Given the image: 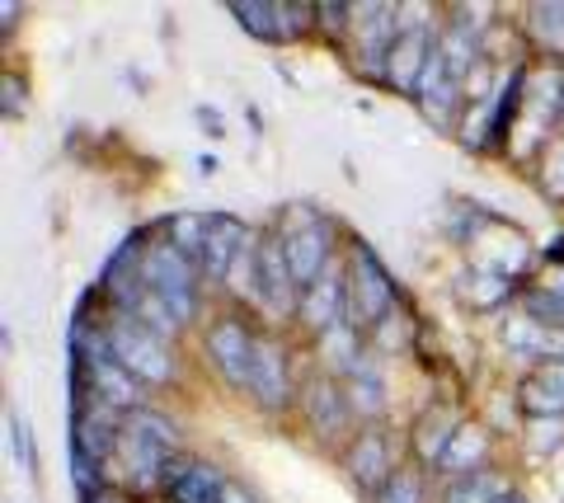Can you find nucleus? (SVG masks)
I'll list each match as a JSON object with an SVG mask.
<instances>
[{
  "label": "nucleus",
  "mask_w": 564,
  "mask_h": 503,
  "mask_svg": "<svg viewBox=\"0 0 564 503\" xmlns=\"http://www.w3.org/2000/svg\"><path fill=\"white\" fill-rule=\"evenodd\" d=\"M198 170L203 175H217V155H198Z\"/></svg>",
  "instance_id": "nucleus-28"
},
{
  "label": "nucleus",
  "mask_w": 564,
  "mask_h": 503,
  "mask_svg": "<svg viewBox=\"0 0 564 503\" xmlns=\"http://www.w3.org/2000/svg\"><path fill=\"white\" fill-rule=\"evenodd\" d=\"M104 335H109L113 358L128 368L147 391H161L180 381V362H174V343H165L161 335H151L141 320L122 316V310L104 306Z\"/></svg>",
  "instance_id": "nucleus-1"
},
{
  "label": "nucleus",
  "mask_w": 564,
  "mask_h": 503,
  "mask_svg": "<svg viewBox=\"0 0 564 503\" xmlns=\"http://www.w3.org/2000/svg\"><path fill=\"white\" fill-rule=\"evenodd\" d=\"M122 424L141 428V433H147V438H155L161 447H170V452H180V424H174L170 414L151 409V405H141V409H132V414H122Z\"/></svg>",
  "instance_id": "nucleus-22"
},
{
  "label": "nucleus",
  "mask_w": 564,
  "mask_h": 503,
  "mask_svg": "<svg viewBox=\"0 0 564 503\" xmlns=\"http://www.w3.org/2000/svg\"><path fill=\"white\" fill-rule=\"evenodd\" d=\"M282 240H288V259H292V273L296 283L311 287L315 277H325V269L334 264V221L329 217H302V221H288L278 227Z\"/></svg>",
  "instance_id": "nucleus-9"
},
{
  "label": "nucleus",
  "mask_w": 564,
  "mask_h": 503,
  "mask_svg": "<svg viewBox=\"0 0 564 503\" xmlns=\"http://www.w3.org/2000/svg\"><path fill=\"white\" fill-rule=\"evenodd\" d=\"M250 236L254 231L245 227L236 212H207V240H203V259H198V273H203L207 287H226L236 254H240V245Z\"/></svg>",
  "instance_id": "nucleus-11"
},
{
  "label": "nucleus",
  "mask_w": 564,
  "mask_h": 503,
  "mask_svg": "<svg viewBox=\"0 0 564 503\" xmlns=\"http://www.w3.org/2000/svg\"><path fill=\"white\" fill-rule=\"evenodd\" d=\"M254 339L259 329L240 316V310H226L217 316L207 329H203V353L212 362V372H217L226 386L245 395V381H250V353H254Z\"/></svg>",
  "instance_id": "nucleus-6"
},
{
  "label": "nucleus",
  "mask_w": 564,
  "mask_h": 503,
  "mask_svg": "<svg viewBox=\"0 0 564 503\" xmlns=\"http://www.w3.org/2000/svg\"><path fill=\"white\" fill-rule=\"evenodd\" d=\"M344 395H348V405H352V419H358V428L362 424H381V414H386V376H381L372 353H362L348 368Z\"/></svg>",
  "instance_id": "nucleus-15"
},
{
  "label": "nucleus",
  "mask_w": 564,
  "mask_h": 503,
  "mask_svg": "<svg viewBox=\"0 0 564 503\" xmlns=\"http://www.w3.org/2000/svg\"><path fill=\"white\" fill-rule=\"evenodd\" d=\"M527 14H532V20H527L532 43L545 47V57H564V6L560 0H551V6H532Z\"/></svg>",
  "instance_id": "nucleus-21"
},
{
  "label": "nucleus",
  "mask_w": 564,
  "mask_h": 503,
  "mask_svg": "<svg viewBox=\"0 0 564 503\" xmlns=\"http://www.w3.org/2000/svg\"><path fill=\"white\" fill-rule=\"evenodd\" d=\"M395 452H391V428H381V424H362L358 433H352V442L344 447V471L348 480L358 484V490H367L377 499V490L386 480L395 475Z\"/></svg>",
  "instance_id": "nucleus-8"
},
{
  "label": "nucleus",
  "mask_w": 564,
  "mask_h": 503,
  "mask_svg": "<svg viewBox=\"0 0 564 503\" xmlns=\"http://www.w3.org/2000/svg\"><path fill=\"white\" fill-rule=\"evenodd\" d=\"M429 52H433V29H404L391 57H386V85H395L400 95H419V76L429 66Z\"/></svg>",
  "instance_id": "nucleus-14"
},
{
  "label": "nucleus",
  "mask_w": 564,
  "mask_h": 503,
  "mask_svg": "<svg viewBox=\"0 0 564 503\" xmlns=\"http://www.w3.org/2000/svg\"><path fill=\"white\" fill-rule=\"evenodd\" d=\"M296 381H292V349L288 339H278L273 329H259L254 353H250V381H245V395L263 409V414H282L296 405Z\"/></svg>",
  "instance_id": "nucleus-4"
},
{
  "label": "nucleus",
  "mask_w": 564,
  "mask_h": 503,
  "mask_svg": "<svg viewBox=\"0 0 564 503\" xmlns=\"http://www.w3.org/2000/svg\"><path fill=\"white\" fill-rule=\"evenodd\" d=\"M541 184L551 188L555 198H564V136H560L551 151H545V161H541Z\"/></svg>",
  "instance_id": "nucleus-25"
},
{
  "label": "nucleus",
  "mask_w": 564,
  "mask_h": 503,
  "mask_svg": "<svg viewBox=\"0 0 564 503\" xmlns=\"http://www.w3.org/2000/svg\"><path fill=\"white\" fill-rule=\"evenodd\" d=\"M165 240L174 250H180L184 259H193L198 264L203 259V240H207V212H174V217H165Z\"/></svg>",
  "instance_id": "nucleus-20"
},
{
  "label": "nucleus",
  "mask_w": 564,
  "mask_h": 503,
  "mask_svg": "<svg viewBox=\"0 0 564 503\" xmlns=\"http://www.w3.org/2000/svg\"><path fill=\"white\" fill-rule=\"evenodd\" d=\"M226 484H231V475H226L217 461L174 457V461H170V471H165V484H161V490L170 494V503H221Z\"/></svg>",
  "instance_id": "nucleus-12"
},
{
  "label": "nucleus",
  "mask_w": 564,
  "mask_h": 503,
  "mask_svg": "<svg viewBox=\"0 0 564 503\" xmlns=\"http://www.w3.org/2000/svg\"><path fill=\"white\" fill-rule=\"evenodd\" d=\"M221 503H259V499H254L250 490H245V484H236V480H231V484H226V494H221Z\"/></svg>",
  "instance_id": "nucleus-27"
},
{
  "label": "nucleus",
  "mask_w": 564,
  "mask_h": 503,
  "mask_svg": "<svg viewBox=\"0 0 564 503\" xmlns=\"http://www.w3.org/2000/svg\"><path fill=\"white\" fill-rule=\"evenodd\" d=\"M527 428H532V438H527V447H532V457H551L555 447L564 442V419H532Z\"/></svg>",
  "instance_id": "nucleus-23"
},
{
  "label": "nucleus",
  "mask_w": 564,
  "mask_h": 503,
  "mask_svg": "<svg viewBox=\"0 0 564 503\" xmlns=\"http://www.w3.org/2000/svg\"><path fill=\"white\" fill-rule=\"evenodd\" d=\"M311 6H278V0H236L231 14L240 20L245 33H254L263 43H292L306 33V20H296V14H306Z\"/></svg>",
  "instance_id": "nucleus-13"
},
{
  "label": "nucleus",
  "mask_w": 564,
  "mask_h": 503,
  "mask_svg": "<svg viewBox=\"0 0 564 503\" xmlns=\"http://www.w3.org/2000/svg\"><path fill=\"white\" fill-rule=\"evenodd\" d=\"M499 503H527V499H522V494H518V490H508V494H503V499H499Z\"/></svg>",
  "instance_id": "nucleus-29"
},
{
  "label": "nucleus",
  "mask_w": 564,
  "mask_h": 503,
  "mask_svg": "<svg viewBox=\"0 0 564 503\" xmlns=\"http://www.w3.org/2000/svg\"><path fill=\"white\" fill-rule=\"evenodd\" d=\"M141 277H147V287L170 306V316L180 320L184 329L198 320V306H203V273L193 259H184L180 250L170 245V240H147V250H141Z\"/></svg>",
  "instance_id": "nucleus-2"
},
{
  "label": "nucleus",
  "mask_w": 564,
  "mask_h": 503,
  "mask_svg": "<svg viewBox=\"0 0 564 503\" xmlns=\"http://www.w3.org/2000/svg\"><path fill=\"white\" fill-rule=\"evenodd\" d=\"M296 320L306 325V335H329L334 325L348 320V269L334 259L325 269V277H315L311 287H302V306H296Z\"/></svg>",
  "instance_id": "nucleus-10"
},
{
  "label": "nucleus",
  "mask_w": 564,
  "mask_h": 503,
  "mask_svg": "<svg viewBox=\"0 0 564 503\" xmlns=\"http://www.w3.org/2000/svg\"><path fill=\"white\" fill-rule=\"evenodd\" d=\"M513 484H508L499 471H470V475H456L443 484V494H437V503H499Z\"/></svg>",
  "instance_id": "nucleus-18"
},
{
  "label": "nucleus",
  "mask_w": 564,
  "mask_h": 503,
  "mask_svg": "<svg viewBox=\"0 0 564 503\" xmlns=\"http://www.w3.org/2000/svg\"><path fill=\"white\" fill-rule=\"evenodd\" d=\"M456 428H462V419H456L452 409H443V405L423 409L419 419H414L410 447H414V461L423 466V471H437V466H443L447 447H452V438H456Z\"/></svg>",
  "instance_id": "nucleus-16"
},
{
  "label": "nucleus",
  "mask_w": 564,
  "mask_h": 503,
  "mask_svg": "<svg viewBox=\"0 0 564 503\" xmlns=\"http://www.w3.org/2000/svg\"><path fill=\"white\" fill-rule=\"evenodd\" d=\"M344 269H348V325L367 335V329L381 325L395 310L400 292L367 240H352L348 254H344Z\"/></svg>",
  "instance_id": "nucleus-3"
},
{
  "label": "nucleus",
  "mask_w": 564,
  "mask_h": 503,
  "mask_svg": "<svg viewBox=\"0 0 564 503\" xmlns=\"http://www.w3.org/2000/svg\"><path fill=\"white\" fill-rule=\"evenodd\" d=\"M372 503H429V471L419 461H400L395 475L381 484Z\"/></svg>",
  "instance_id": "nucleus-19"
},
{
  "label": "nucleus",
  "mask_w": 564,
  "mask_h": 503,
  "mask_svg": "<svg viewBox=\"0 0 564 503\" xmlns=\"http://www.w3.org/2000/svg\"><path fill=\"white\" fill-rule=\"evenodd\" d=\"M198 123H203L212 136H226V132H221V113H217V109H207V103L198 109Z\"/></svg>",
  "instance_id": "nucleus-26"
},
{
  "label": "nucleus",
  "mask_w": 564,
  "mask_h": 503,
  "mask_svg": "<svg viewBox=\"0 0 564 503\" xmlns=\"http://www.w3.org/2000/svg\"><path fill=\"white\" fill-rule=\"evenodd\" d=\"M489 452H494V438H489V433H485L480 424H462V428H456V438H452V447H447L443 466H437V475L456 480V475L485 471V466H489Z\"/></svg>",
  "instance_id": "nucleus-17"
},
{
  "label": "nucleus",
  "mask_w": 564,
  "mask_h": 503,
  "mask_svg": "<svg viewBox=\"0 0 564 503\" xmlns=\"http://www.w3.org/2000/svg\"><path fill=\"white\" fill-rule=\"evenodd\" d=\"M302 306V283L292 273V259H288V240L282 231H259V310L269 320L282 316H296Z\"/></svg>",
  "instance_id": "nucleus-7"
},
{
  "label": "nucleus",
  "mask_w": 564,
  "mask_h": 503,
  "mask_svg": "<svg viewBox=\"0 0 564 503\" xmlns=\"http://www.w3.org/2000/svg\"><path fill=\"white\" fill-rule=\"evenodd\" d=\"M10 457L20 471H39V457H33V442H29V424L20 419V414H10Z\"/></svg>",
  "instance_id": "nucleus-24"
},
{
  "label": "nucleus",
  "mask_w": 564,
  "mask_h": 503,
  "mask_svg": "<svg viewBox=\"0 0 564 503\" xmlns=\"http://www.w3.org/2000/svg\"><path fill=\"white\" fill-rule=\"evenodd\" d=\"M296 409H302L311 438L325 442V447L352 442V433H358V419H352V405L344 395V381L329 376V372H311L302 381V391H296Z\"/></svg>",
  "instance_id": "nucleus-5"
}]
</instances>
